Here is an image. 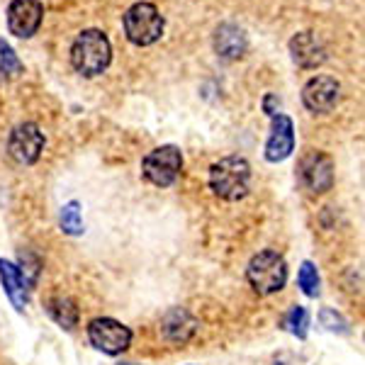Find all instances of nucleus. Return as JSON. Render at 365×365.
<instances>
[{
  "instance_id": "18",
  "label": "nucleus",
  "mask_w": 365,
  "mask_h": 365,
  "mask_svg": "<svg viewBox=\"0 0 365 365\" xmlns=\"http://www.w3.org/2000/svg\"><path fill=\"white\" fill-rule=\"evenodd\" d=\"M280 329L287 334H292V336H297L299 341H304L309 334V309L302 307V304H295V307L282 317Z\"/></svg>"
},
{
  "instance_id": "17",
  "label": "nucleus",
  "mask_w": 365,
  "mask_h": 365,
  "mask_svg": "<svg viewBox=\"0 0 365 365\" xmlns=\"http://www.w3.org/2000/svg\"><path fill=\"white\" fill-rule=\"evenodd\" d=\"M58 227L66 237H81L86 232L83 225V212H81V202L78 200H71L58 212Z\"/></svg>"
},
{
  "instance_id": "1",
  "label": "nucleus",
  "mask_w": 365,
  "mask_h": 365,
  "mask_svg": "<svg viewBox=\"0 0 365 365\" xmlns=\"http://www.w3.org/2000/svg\"><path fill=\"white\" fill-rule=\"evenodd\" d=\"M113 61V44L108 34L98 27H88L78 32L76 42L71 44V63L83 78H96L108 71Z\"/></svg>"
},
{
  "instance_id": "3",
  "label": "nucleus",
  "mask_w": 365,
  "mask_h": 365,
  "mask_svg": "<svg viewBox=\"0 0 365 365\" xmlns=\"http://www.w3.org/2000/svg\"><path fill=\"white\" fill-rule=\"evenodd\" d=\"M246 280L251 290L261 297H270L287 285V261L273 249H263L246 266Z\"/></svg>"
},
{
  "instance_id": "21",
  "label": "nucleus",
  "mask_w": 365,
  "mask_h": 365,
  "mask_svg": "<svg viewBox=\"0 0 365 365\" xmlns=\"http://www.w3.org/2000/svg\"><path fill=\"white\" fill-rule=\"evenodd\" d=\"M22 61L17 58L15 49L10 46L5 39H0V73L8 76V78H15V76L22 73Z\"/></svg>"
},
{
  "instance_id": "13",
  "label": "nucleus",
  "mask_w": 365,
  "mask_h": 365,
  "mask_svg": "<svg viewBox=\"0 0 365 365\" xmlns=\"http://www.w3.org/2000/svg\"><path fill=\"white\" fill-rule=\"evenodd\" d=\"M287 46H290L292 61L299 68L312 71V68H319L327 61V49H324V44L319 42V37L314 32H297Z\"/></svg>"
},
{
  "instance_id": "4",
  "label": "nucleus",
  "mask_w": 365,
  "mask_h": 365,
  "mask_svg": "<svg viewBox=\"0 0 365 365\" xmlns=\"http://www.w3.org/2000/svg\"><path fill=\"white\" fill-rule=\"evenodd\" d=\"M122 27L134 46H151L163 37L166 20L154 3H134L122 15Z\"/></svg>"
},
{
  "instance_id": "6",
  "label": "nucleus",
  "mask_w": 365,
  "mask_h": 365,
  "mask_svg": "<svg viewBox=\"0 0 365 365\" xmlns=\"http://www.w3.org/2000/svg\"><path fill=\"white\" fill-rule=\"evenodd\" d=\"M91 346L105 356H122L132 346V329L113 317H96L86 327Z\"/></svg>"
},
{
  "instance_id": "11",
  "label": "nucleus",
  "mask_w": 365,
  "mask_h": 365,
  "mask_svg": "<svg viewBox=\"0 0 365 365\" xmlns=\"http://www.w3.org/2000/svg\"><path fill=\"white\" fill-rule=\"evenodd\" d=\"M270 125L273 127H270V137L266 141L263 156H266L268 163H282L295 151V125L285 113H275L270 117Z\"/></svg>"
},
{
  "instance_id": "15",
  "label": "nucleus",
  "mask_w": 365,
  "mask_h": 365,
  "mask_svg": "<svg viewBox=\"0 0 365 365\" xmlns=\"http://www.w3.org/2000/svg\"><path fill=\"white\" fill-rule=\"evenodd\" d=\"M249 49V39H246V32L234 22H222L220 27L215 29V51L220 58L225 61H237L246 54Z\"/></svg>"
},
{
  "instance_id": "19",
  "label": "nucleus",
  "mask_w": 365,
  "mask_h": 365,
  "mask_svg": "<svg viewBox=\"0 0 365 365\" xmlns=\"http://www.w3.org/2000/svg\"><path fill=\"white\" fill-rule=\"evenodd\" d=\"M297 285L307 297H319L322 275H319V268H317L312 261H302V266L297 270Z\"/></svg>"
},
{
  "instance_id": "23",
  "label": "nucleus",
  "mask_w": 365,
  "mask_h": 365,
  "mask_svg": "<svg viewBox=\"0 0 365 365\" xmlns=\"http://www.w3.org/2000/svg\"><path fill=\"white\" fill-rule=\"evenodd\" d=\"M125 365H137V363H125Z\"/></svg>"
},
{
  "instance_id": "9",
  "label": "nucleus",
  "mask_w": 365,
  "mask_h": 365,
  "mask_svg": "<svg viewBox=\"0 0 365 365\" xmlns=\"http://www.w3.org/2000/svg\"><path fill=\"white\" fill-rule=\"evenodd\" d=\"M339 98H341V83L334 78V76L319 73V76H314V78H309L302 88L304 108L314 115L331 113V110L336 108Z\"/></svg>"
},
{
  "instance_id": "10",
  "label": "nucleus",
  "mask_w": 365,
  "mask_h": 365,
  "mask_svg": "<svg viewBox=\"0 0 365 365\" xmlns=\"http://www.w3.org/2000/svg\"><path fill=\"white\" fill-rule=\"evenodd\" d=\"M44 20V5L39 0H13L8 5V29L17 39H29L39 32Z\"/></svg>"
},
{
  "instance_id": "20",
  "label": "nucleus",
  "mask_w": 365,
  "mask_h": 365,
  "mask_svg": "<svg viewBox=\"0 0 365 365\" xmlns=\"http://www.w3.org/2000/svg\"><path fill=\"white\" fill-rule=\"evenodd\" d=\"M319 324L327 331H331V334H339V336H349L351 334V324L349 319H346L341 312L336 309H331V307H324L319 312Z\"/></svg>"
},
{
  "instance_id": "7",
  "label": "nucleus",
  "mask_w": 365,
  "mask_h": 365,
  "mask_svg": "<svg viewBox=\"0 0 365 365\" xmlns=\"http://www.w3.org/2000/svg\"><path fill=\"white\" fill-rule=\"evenodd\" d=\"M46 144L44 132L34 122H20L8 137V154L20 166H34Z\"/></svg>"
},
{
  "instance_id": "5",
  "label": "nucleus",
  "mask_w": 365,
  "mask_h": 365,
  "mask_svg": "<svg viewBox=\"0 0 365 365\" xmlns=\"http://www.w3.org/2000/svg\"><path fill=\"white\" fill-rule=\"evenodd\" d=\"M182 170V151L175 144H163L151 149L141 158V175L156 187H170Z\"/></svg>"
},
{
  "instance_id": "16",
  "label": "nucleus",
  "mask_w": 365,
  "mask_h": 365,
  "mask_svg": "<svg viewBox=\"0 0 365 365\" xmlns=\"http://www.w3.org/2000/svg\"><path fill=\"white\" fill-rule=\"evenodd\" d=\"M44 309H46V314H49L61 329H66V331H73V329L78 327V307H76V302L71 297H63V295L49 297Z\"/></svg>"
},
{
  "instance_id": "8",
  "label": "nucleus",
  "mask_w": 365,
  "mask_h": 365,
  "mask_svg": "<svg viewBox=\"0 0 365 365\" xmlns=\"http://www.w3.org/2000/svg\"><path fill=\"white\" fill-rule=\"evenodd\" d=\"M299 180L312 195H324L334 187V161L324 151L312 149L299 158Z\"/></svg>"
},
{
  "instance_id": "22",
  "label": "nucleus",
  "mask_w": 365,
  "mask_h": 365,
  "mask_svg": "<svg viewBox=\"0 0 365 365\" xmlns=\"http://www.w3.org/2000/svg\"><path fill=\"white\" fill-rule=\"evenodd\" d=\"M278 108H280V100L275 93H266L263 96V113H266L268 117H273L275 113H278Z\"/></svg>"
},
{
  "instance_id": "12",
  "label": "nucleus",
  "mask_w": 365,
  "mask_h": 365,
  "mask_svg": "<svg viewBox=\"0 0 365 365\" xmlns=\"http://www.w3.org/2000/svg\"><path fill=\"white\" fill-rule=\"evenodd\" d=\"M0 285H3L5 297L10 299V304L17 312H25L29 304V282L22 275V270L17 263L8 261V258H0Z\"/></svg>"
},
{
  "instance_id": "2",
  "label": "nucleus",
  "mask_w": 365,
  "mask_h": 365,
  "mask_svg": "<svg viewBox=\"0 0 365 365\" xmlns=\"http://www.w3.org/2000/svg\"><path fill=\"white\" fill-rule=\"evenodd\" d=\"M210 190L225 202H239L251 190V163L244 156H225L210 166Z\"/></svg>"
},
{
  "instance_id": "14",
  "label": "nucleus",
  "mask_w": 365,
  "mask_h": 365,
  "mask_svg": "<svg viewBox=\"0 0 365 365\" xmlns=\"http://www.w3.org/2000/svg\"><path fill=\"white\" fill-rule=\"evenodd\" d=\"M200 324L195 317L182 307H173L161 319V336L170 344H187L197 334Z\"/></svg>"
}]
</instances>
